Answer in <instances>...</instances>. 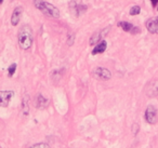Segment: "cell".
<instances>
[{
	"label": "cell",
	"mask_w": 158,
	"mask_h": 148,
	"mask_svg": "<svg viewBox=\"0 0 158 148\" xmlns=\"http://www.w3.org/2000/svg\"><path fill=\"white\" fill-rule=\"evenodd\" d=\"M35 7L38 10H40L44 15L53 18H59L60 17V11L56 7H54L53 4H49L44 0H34Z\"/></svg>",
	"instance_id": "cell-2"
},
{
	"label": "cell",
	"mask_w": 158,
	"mask_h": 148,
	"mask_svg": "<svg viewBox=\"0 0 158 148\" xmlns=\"http://www.w3.org/2000/svg\"><path fill=\"white\" fill-rule=\"evenodd\" d=\"M146 28L151 34H158V16H154L146 22Z\"/></svg>",
	"instance_id": "cell-7"
},
{
	"label": "cell",
	"mask_w": 158,
	"mask_h": 148,
	"mask_svg": "<svg viewBox=\"0 0 158 148\" xmlns=\"http://www.w3.org/2000/svg\"><path fill=\"white\" fill-rule=\"evenodd\" d=\"M68 39H69V41H67V44L68 46H71V44H73V42H74V35H69V36H68ZM67 39V40H68Z\"/></svg>",
	"instance_id": "cell-18"
},
{
	"label": "cell",
	"mask_w": 158,
	"mask_h": 148,
	"mask_svg": "<svg viewBox=\"0 0 158 148\" xmlns=\"http://www.w3.org/2000/svg\"><path fill=\"white\" fill-rule=\"evenodd\" d=\"M118 26L120 27L121 29H124V31H127V33H132V34H137L140 31L138 27L133 26L131 23H128V22H119L118 23Z\"/></svg>",
	"instance_id": "cell-8"
},
{
	"label": "cell",
	"mask_w": 158,
	"mask_h": 148,
	"mask_svg": "<svg viewBox=\"0 0 158 148\" xmlns=\"http://www.w3.org/2000/svg\"><path fill=\"white\" fill-rule=\"evenodd\" d=\"M69 10L73 14H74L75 16H79L80 13L84 12V11L87 10V6H84V4H78L76 1H71L69 2Z\"/></svg>",
	"instance_id": "cell-6"
},
{
	"label": "cell",
	"mask_w": 158,
	"mask_h": 148,
	"mask_svg": "<svg viewBox=\"0 0 158 148\" xmlns=\"http://www.w3.org/2000/svg\"><path fill=\"white\" fill-rule=\"evenodd\" d=\"M106 48H107V43H106V41L105 40H102L100 41L95 47H94V49L92 50V54L93 55H95V54H100V53H103V52H105V50H106Z\"/></svg>",
	"instance_id": "cell-11"
},
{
	"label": "cell",
	"mask_w": 158,
	"mask_h": 148,
	"mask_svg": "<svg viewBox=\"0 0 158 148\" xmlns=\"http://www.w3.org/2000/svg\"><path fill=\"white\" fill-rule=\"evenodd\" d=\"M15 70H16V64H12L11 66H9V68H8V74H9V76L12 77L14 75V73H15Z\"/></svg>",
	"instance_id": "cell-16"
},
{
	"label": "cell",
	"mask_w": 158,
	"mask_h": 148,
	"mask_svg": "<svg viewBox=\"0 0 158 148\" xmlns=\"http://www.w3.org/2000/svg\"><path fill=\"white\" fill-rule=\"evenodd\" d=\"M23 112L24 115H28V96H24L23 98Z\"/></svg>",
	"instance_id": "cell-14"
},
{
	"label": "cell",
	"mask_w": 158,
	"mask_h": 148,
	"mask_svg": "<svg viewBox=\"0 0 158 148\" xmlns=\"http://www.w3.org/2000/svg\"><path fill=\"white\" fill-rule=\"evenodd\" d=\"M17 40H19L21 49L23 50H28L31 47L34 36H33V31L29 25H23L21 27L17 33Z\"/></svg>",
	"instance_id": "cell-1"
},
{
	"label": "cell",
	"mask_w": 158,
	"mask_h": 148,
	"mask_svg": "<svg viewBox=\"0 0 158 148\" xmlns=\"http://www.w3.org/2000/svg\"><path fill=\"white\" fill-rule=\"evenodd\" d=\"M108 28H106L105 31H98V33H95V34L92 35V37L90 38V44L91 46H93V44L98 43L99 41H102L103 39H102V37L104 36L106 33H107Z\"/></svg>",
	"instance_id": "cell-10"
},
{
	"label": "cell",
	"mask_w": 158,
	"mask_h": 148,
	"mask_svg": "<svg viewBox=\"0 0 158 148\" xmlns=\"http://www.w3.org/2000/svg\"><path fill=\"white\" fill-rule=\"evenodd\" d=\"M2 2H4V0H0V4H2Z\"/></svg>",
	"instance_id": "cell-21"
},
{
	"label": "cell",
	"mask_w": 158,
	"mask_h": 148,
	"mask_svg": "<svg viewBox=\"0 0 158 148\" xmlns=\"http://www.w3.org/2000/svg\"><path fill=\"white\" fill-rule=\"evenodd\" d=\"M146 94L148 96H156L158 95V81H154L148 85L146 90Z\"/></svg>",
	"instance_id": "cell-12"
},
{
	"label": "cell",
	"mask_w": 158,
	"mask_h": 148,
	"mask_svg": "<svg viewBox=\"0 0 158 148\" xmlns=\"http://www.w3.org/2000/svg\"><path fill=\"white\" fill-rule=\"evenodd\" d=\"M151 1H152V4H153V6H157L158 0H151Z\"/></svg>",
	"instance_id": "cell-20"
},
{
	"label": "cell",
	"mask_w": 158,
	"mask_h": 148,
	"mask_svg": "<svg viewBox=\"0 0 158 148\" xmlns=\"http://www.w3.org/2000/svg\"><path fill=\"white\" fill-rule=\"evenodd\" d=\"M48 104V100L46 97H44L41 94L38 95V97H37V102H36V105H37V107L38 108H44L46 107Z\"/></svg>",
	"instance_id": "cell-13"
},
{
	"label": "cell",
	"mask_w": 158,
	"mask_h": 148,
	"mask_svg": "<svg viewBox=\"0 0 158 148\" xmlns=\"http://www.w3.org/2000/svg\"><path fill=\"white\" fill-rule=\"evenodd\" d=\"M145 120L151 123V125H154L157 121V109L155 106L153 105H149L146 110H145Z\"/></svg>",
	"instance_id": "cell-4"
},
{
	"label": "cell",
	"mask_w": 158,
	"mask_h": 148,
	"mask_svg": "<svg viewBox=\"0 0 158 148\" xmlns=\"http://www.w3.org/2000/svg\"><path fill=\"white\" fill-rule=\"evenodd\" d=\"M22 12H23V9L22 7H16L13 10V13H12V16H11V24L13 26H16L19 22L21 20V15H22Z\"/></svg>",
	"instance_id": "cell-9"
},
{
	"label": "cell",
	"mask_w": 158,
	"mask_h": 148,
	"mask_svg": "<svg viewBox=\"0 0 158 148\" xmlns=\"http://www.w3.org/2000/svg\"><path fill=\"white\" fill-rule=\"evenodd\" d=\"M92 76H93L95 79H98V80H104V81L109 80L112 78L111 71L103 67L94 68L93 71H92Z\"/></svg>",
	"instance_id": "cell-3"
},
{
	"label": "cell",
	"mask_w": 158,
	"mask_h": 148,
	"mask_svg": "<svg viewBox=\"0 0 158 148\" xmlns=\"http://www.w3.org/2000/svg\"><path fill=\"white\" fill-rule=\"evenodd\" d=\"M30 148H50V146L46 143H38V144H35L34 146H31Z\"/></svg>",
	"instance_id": "cell-17"
},
{
	"label": "cell",
	"mask_w": 158,
	"mask_h": 148,
	"mask_svg": "<svg viewBox=\"0 0 158 148\" xmlns=\"http://www.w3.org/2000/svg\"><path fill=\"white\" fill-rule=\"evenodd\" d=\"M132 131L134 132V134H137V133H138V131H139V125H137V123H134V125H133V128H132Z\"/></svg>",
	"instance_id": "cell-19"
},
{
	"label": "cell",
	"mask_w": 158,
	"mask_h": 148,
	"mask_svg": "<svg viewBox=\"0 0 158 148\" xmlns=\"http://www.w3.org/2000/svg\"><path fill=\"white\" fill-rule=\"evenodd\" d=\"M13 95V91H0V107H7Z\"/></svg>",
	"instance_id": "cell-5"
},
{
	"label": "cell",
	"mask_w": 158,
	"mask_h": 148,
	"mask_svg": "<svg viewBox=\"0 0 158 148\" xmlns=\"http://www.w3.org/2000/svg\"><path fill=\"white\" fill-rule=\"evenodd\" d=\"M141 11V8L139 6H133V7L130 9V15H138Z\"/></svg>",
	"instance_id": "cell-15"
}]
</instances>
